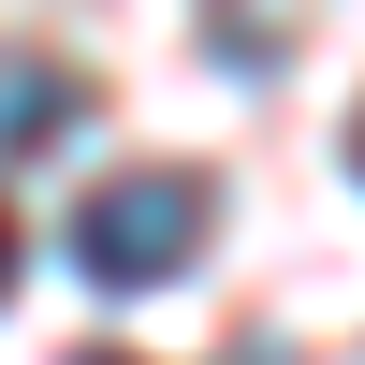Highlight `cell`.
Returning a JSON list of instances; mask_svg holds the SVG:
<instances>
[{
	"mask_svg": "<svg viewBox=\"0 0 365 365\" xmlns=\"http://www.w3.org/2000/svg\"><path fill=\"white\" fill-rule=\"evenodd\" d=\"M205 234H220V190H205L190 161H132V175H103V190L73 205V263L103 292H161Z\"/></svg>",
	"mask_w": 365,
	"mask_h": 365,
	"instance_id": "6da1fadb",
	"label": "cell"
},
{
	"mask_svg": "<svg viewBox=\"0 0 365 365\" xmlns=\"http://www.w3.org/2000/svg\"><path fill=\"white\" fill-rule=\"evenodd\" d=\"M58 117H73V73L58 58H0V146H44Z\"/></svg>",
	"mask_w": 365,
	"mask_h": 365,
	"instance_id": "7a4b0ae2",
	"label": "cell"
},
{
	"mask_svg": "<svg viewBox=\"0 0 365 365\" xmlns=\"http://www.w3.org/2000/svg\"><path fill=\"white\" fill-rule=\"evenodd\" d=\"M0 292H15V220H0Z\"/></svg>",
	"mask_w": 365,
	"mask_h": 365,
	"instance_id": "3957f363",
	"label": "cell"
},
{
	"mask_svg": "<svg viewBox=\"0 0 365 365\" xmlns=\"http://www.w3.org/2000/svg\"><path fill=\"white\" fill-rule=\"evenodd\" d=\"M351 175H365V117H351Z\"/></svg>",
	"mask_w": 365,
	"mask_h": 365,
	"instance_id": "277c9868",
	"label": "cell"
},
{
	"mask_svg": "<svg viewBox=\"0 0 365 365\" xmlns=\"http://www.w3.org/2000/svg\"><path fill=\"white\" fill-rule=\"evenodd\" d=\"M73 365H117V351H73Z\"/></svg>",
	"mask_w": 365,
	"mask_h": 365,
	"instance_id": "5b68a950",
	"label": "cell"
}]
</instances>
